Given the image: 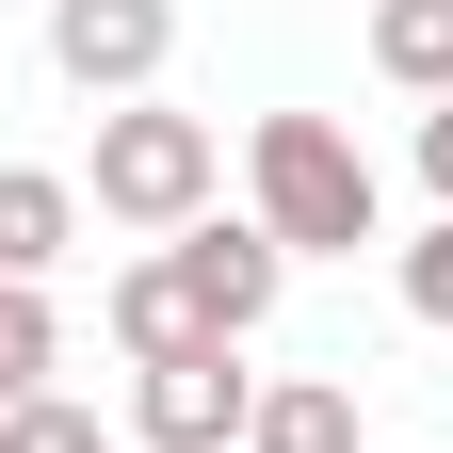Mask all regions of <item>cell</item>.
Listing matches in <instances>:
<instances>
[{
	"label": "cell",
	"mask_w": 453,
	"mask_h": 453,
	"mask_svg": "<svg viewBox=\"0 0 453 453\" xmlns=\"http://www.w3.org/2000/svg\"><path fill=\"white\" fill-rule=\"evenodd\" d=\"M113 340H130V372H162V357H195V292H179V275H162V259H130V275H113Z\"/></svg>",
	"instance_id": "52a82bcc"
},
{
	"label": "cell",
	"mask_w": 453,
	"mask_h": 453,
	"mask_svg": "<svg viewBox=\"0 0 453 453\" xmlns=\"http://www.w3.org/2000/svg\"><path fill=\"white\" fill-rule=\"evenodd\" d=\"M405 324H453V211L405 243Z\"/></svg>",
	"instance_id": "8fae6325"
},
{
	"label": "cell",
	"mask_w": 453,
	"mask_h": 453,
	"mask_svg": "<svg viewBox=\"0 0 453 453\" xmlns=\"http://www.w3.org/2000/svg\"><path fill=\"white\" fill-rule=\"evenodd\" d=\"M0 453H97V421H81V405H49V388H33V405L0 421Z\"/></svg>",
	"instance_id": "7c38bea8"
},
{
	"label": "cell",
	"mask_w": 453,
	"mask_h": 453,
	"mask_svg": "<svg viewBox=\"0 0 453 453\" xmlns=\"http://www.w3.org/2000/svg\"><path fill=\"white\" fill-rule=\"evenodd\" d=\"M65 243H81V195L49 179V162H0V292H33Z\"/></svg>",
	"instance_id": "8992f818"
},
{
	"label": "cell",
	"mask_w": 453,
	"mask_h": 453,
	"mask_svg": "<svg viewBox=\"0 0 453 453\" xmlns=\"http://www.w3.org/2000/svg\"><path fill=\"white\" fill-rule=\"evenodd\" d=\"M421 195H437V211H453V97H437V113H421Z\"/></svg>",
	"instance_id": "4fadbf2b"
},
{
	"label": "cell",
	"mask_w": 453,
	"mask_h": 453,
	"mask_svg": "<svg viewBox=\"0 0 453 453\" xmlns=\"http://www.w3.org/2000/svg\"><path fill=\"white\" fill-rule=\"evenodd\" d=\"M49 357H65V324H49V292H0V421L49 388Z\"/></svg>",
	"instance_id": "30bf717a"
},
{
	"label": "cell",
	"mask_w": 453,
	"mask_h": 453,
	"mask_svg": "<svg viewBox=\"0 0 453 453\" xmlns=\"http://www.w3.org/2000/svg\"><path fill=\"white\" fill-rule=\"evenodd\" d=\"M130 421H146L162 453H243V421H259V372H243V340H195V357H162V372L130 388Z\"/></svg>",
	"instance_id": "3957f363"
},
{
	"label": "cell",
	"mask_w": 453,
	"mask_h": 453,
	"mask_svg": "<svg viewBox=\"0 0 453 453\" xmlns=\"http://www.w3.org/2000/svg\"><path fill=\"white\" fill-rule=\"evenodd\" d=\"M372 65L405 97H453V0H372Z\"/></svg>",
	"instance_id": "9c48e42d"
},
{
	"label": "cell",
	"mask_w": 453,
	"mask_h": 453,
	"mask_svg": "<svg viewBox=\"0 0 453 453\" xmlns=\"http://www.w3.org/2000/svg\"><path fill=\"white\" fill-rule=\"evenodd\" d=\"M211 179H226V146L195 130V113H162V97H113L97 113V211L113 226H162V243H179V226L211 211Z\"/></svg>",
	"instance_id": "7a4b0ae2"
},
{
	"label": "cell",
	"mask_w": 453,
	"mask_h": 453,
	"mask_svg": "<svg viewBox=\"0 0 453 453\" xmlns=\"http://www.w3.org/2000/svg\"><path fill=\"white\" fill-rule=\"evenodd\" d=\"M243 179H259V226H275V259H357L388 195H372V162L324 130V113H259V146H243Z\"/></svg>",
	"instance_id": "6da1fadb"
},
{
	"label": "cell",
	"mask_w": 453,
	"mask_h": 453,
	"mask_svg": "<svg viewBox=\"0 0 453 453\" xmlns=\"http://www.w3.org/2000/svg\"><path fill=\"white\" fill-rule=\"evenodd\" d=\"M162 275H179V292H195V324L211 340H259L275 324V292H292V259H275V226H179V259H162Z\"/></svg>",
	"instance_id": "5b68a950"
},
{
	"label": "cell",
	"mask_w": 453,
	"mask_h": 453,
	"mask_svg": "<svg viewBox=\"0 0 453 453\" xmlns=\"http://www.w3.org/2000/svg\"><path fill=\"white\" fill-rule=\"evenodd\" d=\"M162 49H179V0H49V65L81 97H146Z\"/></svg>",
	"instance_id": "277c9868"
},
{
	"label": "cell",
	"mask_w": 453,
	"mask_h": 453,
	"mask_svg": "<svg viewBox=\"0 0 453 453\" xmlns=\"http://www.w3.org/2000/svg\"><path fill=\"white\" fill-rule=\"evenodd\" d=\"M243 453H357V388H324V372H292V388H259V421H243Z\"/></svg>",
	"instance_id": "ba28073f"
}]
</instances>
